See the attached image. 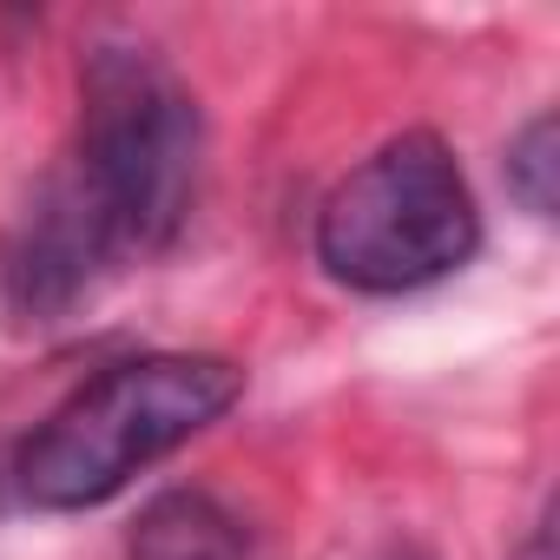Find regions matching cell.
<instances>
[{
    "label": "cell",
    "instance_id": "obj_7",
    "mask_svg": "<svg viewBox=\"0 0 560 560\" xmlns=\"http://www.w3.org/2000/svg\"><path fill=\"white\" fill-rule=\"evenodd\" d=\"M521 560H553V534H547V514L534 521V534H527V547H521Z\"/></svg>",
    "mask_w": 560,
    "mask_h": 560
},
{
    "label": "cell",
    "instance_id": "obj_1",
    "mask_svg": "<svg viewBox=\"0 0 560 560\" xmlns=\"http://www.w3.org/2000/svg\"><path fill=\"white\" fill-rule=\"evenodd\" d=\"M205 119L172 60L145 40H93L80 60L73 185L113 231L119 257L165 250L198 198Z\"/></svg>",
    "mask_w": 560,
    "mask_h": 560
},
{
    "label": "cell",
    "instance_id": "obj_6",
    "mask_svg": "<svg viewBox=\"0 0 560 560\" xmlns=\"http://www.w3.org/2000/svg\"><path fill=\"white\" fill-rule=\"evenodd\" d=\"M508 191L521 198V211L527 218H553V205H560V126H553V113H534L527 126H521V139L508 145Z\"/></svg>",
    "mask_w": 560,
    "mask_h": 560
},
{
    "label": "cell",
    "instance_id": "obj_3",
    "mask_svg": "<svg viewBox=\"0 0 560 560\" xmlns=\"http://www.w3.org/2000/svg\"><path fill=\"white\" fill-rule=\"evenodd\" d=\"M481 244L475 191L435 132L376 145L317 211V264L363 298H402L442 284Z\"/></svg>",
    "mask_w": 560,
    "mask_h": 560
},
{
    "label": "cell",
    "instance_id": "obj_4",
    "mask_svg": "<svg viewBox=\"0 0 560 560\" xmlns=\"http://www.w3.org/2000/svg\"><path fill=\"white\" fill-rule=\"evenodd\" d=\"M113 264H119L113 231L60 165L34 191L8 250H0V304H8V317H27V324H60L80 298H93V284Z\"/></svg>",
    "mask_w": 560,
    "mask_h": 560
},
{
    "label": "cell",
    "instance_id": "obj_2",
    "mask_svg": "<svg viewBox=\"0 0 560 560\" xmlns=\"http://www.w3.org/2000/svg\"><path fill=\"white\" fill-rule=\"evenodd\" d=\"M244 396V370L198 350L132 357L73 389L21 448V494L47 514H80L113 501L132 475L165 462L178 442L211 429Z\"/></svg>",
    "mask_w": 560,
    "mask_h": 560
},
{
    "label": "cell",
    "instance_id": "obj_5",
    "mask_svg": "<svg viewBox=\"0 0 560 560\" xmlns=\"http://www.w3.org/2000/svg\"><path fill=\"white\" fill-rule=\"evenodd\" d=\"M126 560H244V527L211 494L172 488L139 514Z\"/></svg>",
    "mask_w": 560,
    "mask_h": 560
}]
</instances>
